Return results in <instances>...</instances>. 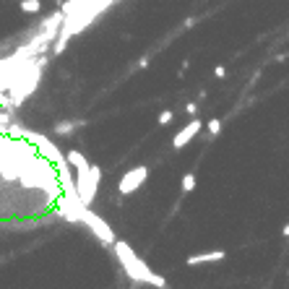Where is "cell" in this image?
<instances>
[{
	"mask_svg": "<svg viewBox=\"0 0 289 289\" xmlns=\"http://www.w3.org/2000/svg\"><path fill=\"white\" fill-rule=\"evenodd\" d=\"M172 112H169V110H164V112H159V125H169V123H172Z\"/></svg>",
	"mask_w": 289,
	"mask_h": 289,
	"instance_id": "obj_13",
	"label": "cell"
},
{
	"mask_svg": "<svg viewBox=\"0 0 289 289\" xmlns=\"http://www.w3.org/2000/svg\"><path fill=\"white\" fill-rule=\"evenodd\" d=\"M180 188H183V195L193 193V191H195V175H193V172L183 175V183H180Z\"/></svg>",
	"mask_w": 289,
	"mask_h": 289,
	"instance_id": "obj_11",
	"label": "cell"
},
{
	"mask_svg": "<svg viewBox=\"0 0 289 289\" xmlns=\"http://www.w3.org/2000/svg\"><path fill=\"white\" fill-rule=\"evenodd\" d=\"M19 8L24 13H39L42 11V0H21Z\"/></svg>",
	"mask_w": 289,
	"mask_h": 289,
	"instance_id": "obj_10",
	"label": "cell"
},
{
	"mask_svg": "<svg viewBox=\"0 0 289 289\" xmlns=\"http://www.w3.org/2000/svg\"><path fill=\"white\" fill-rule=\"evenodd\" d=\"M78 125H84V123H81V120H63V123H58V125H55V133L65 138V135H70V133H73V130L78 128Z\"/></svg>",
	"mask_w": 289,
	"mask_h": 289,
	"instance_id": "obj_9",
	"label": "cell"
},
{
	"mask_svg": "<svg viewBox=\"0 0 289 289\" xmlns=\"http://www.w3.org/2000/svg\"><path fill=\"white\" fill-rule=\"evenodd\" d=\"M214 76H216V78H224V76H227V68H224V65H216V68H214Z\"/></svg>",
	"mask_w": 289,
	"mask_h": 289,
	"instance_id": "obj_15",
	"label": "cell"
},
{
	"mask_svg": "<svg viewBox=\"0 0 289 289\" xmlns=\"http://www.w3.org/2000/svg\"><path fill=\"white\" fill-rule=\"evenodd\" d=\"M185 112L191 115V117H195L198 115V102H188V107H185Z\"/></svg>",
	"mask_w": 289,
	"mask_h": 289,
	"instance_id": "obj_14",
	"label": "cell"
},
{
	"mask_svg": "<svg viewBox=\"0 0 289 289\" xmlns=\"http://www.w3.org/2000/svg\"><path fill=\"white\" fill-rule=\"evenodd\" d=\"M65 159H68V164H70V169H76V177H84L86 172H89V159H86V154H81V151H76V149H70L68 154H65Z\"/></svg>",
	"mask_w": 289,
	"mask_h": 289,
	"instance_id": "obj_8",
	"label": "cell"
},
{
	"mask_svg": "<svg viewBox=\"0 0 289 289\" xmlns=\"http://www.w3.org/2000/svg\"><path fill=\"white\" fill-rule=\"evenodd\" d=\"M149 63H151V60H149V55H143V58L138 60V68H149Z\"/></svg>",
	"mask_w": 289,
	"mask_h": 289,
	"instance_id": "obj_16",
	"label": "cell"
},
{
	"mask_svg": "<svg viewBox=\"0 0 289 289\" xmlns=\"http://www.w3.org/2000/svg\"><path fill=\"white\" fill-rule=\"evenodd\" d=\"M112 250H115L117 260H120V266L125 268V274H128L133 282H138V284H151V287H159V289L167 287V279L159 276V274H154V271H151L138 256H135L133 248H130L125 240H115V242H112Z\"/></svg>",
	"mask_w": 289,
	"mask_h": 289,
	"instance_id": "obj_1",
	"label": "cell"
},
{
	"mask_svg": "<svg viewBox=\"0 0 289 289\" xmlns=\"http://www.w3.org/2000/svg\"><path fill=\"white\" fill-rule=\"evenodd\" d=\"M201 130H203V123L198 120V117H193V120L188 123L185 128H183V130H180V133L175 135V138H172V149H177V151H180V149H185L188 143H191V141H193V138H195V135L201 133Z\"/></svg>",
	"mask_w": 289,
	"mask_h": 289,
	"instance_id": "obj_6",
	"label": "cell"
},
{
	"mask_svg": "<svg viewBox=\"0 0 289 289\" xmlns=\"http://www.w3.org/2000/svg\"><path fill=\"white\" fill-rule=\"evenodd\" d=\"M149 180V167H133V169H128L123 177H120V185H117V191H120V195H133L138 188L143 185Z\"/></svg>",
	"mask_w": 289,
	"mask_h": 289,
	"instance_id": "obj_5",
	"label": "cell"
},
{
	"mask_svg": "<svg viewBox=\"0 0 289 289\" xmlns=\"http://www.w3.org/2000/svg\"><path fill=\"white\" fill-rule=\"evenodd\" d=\"M206 130H209L211 138H214V135H219V133H222V120H219V117H211L209 125H206Z\"/></svg>",
	"mask_w": 289,
	"mask_h": 289,
	"instance_id": "obj_12",
	"label": "cell"
},
{
	"mask_svg": "<svg viewBox=\"0 0 289 289\" xmlns=\"http://www.w3.org/2000/svg\"><path fill=\"white\" fill-rule=\"evenodd\" d=\"M99 180H102V169H99L96 164L89 167V172L84 177H76V193H78V198H81V203H84V206H92L94 203Z\"/></svg>",
	"mask_w": 289,
	"mask_h": 289,
	"instance_id": "obj_4",
	"label": "cell"
},
{
	"mask_svg": "<svg viewBox=\"0 0 289 289\" xmlns=\"http://www.w3.org/2000/svg\"><path fill=\"white\" fill-rule=\"evenodd\" d=\"M21 138H26L32 143L34 149H37V154H42L44 159H50L52 164H55V161H60V159H65L63 157V151L55 146V143H52L47 135L44 133H37V130H29V128H21Z\"/></svg>",
	"mask_w": 289,
	"mask_h": 289,
	"instance_id": "obj_2",
	"label": "cell"
},
{
	"mask_svg": "<svg viewBox=\"0 0 289 289\" xmlns=\"http://www.w3.org/2000/svg\"><path fill=\"white\" fill-rule=\"evenodd\" d=\"M282 234H284V237H289V224H284V227H282Z\"/></svg>",
	"mask_w": 289,
	"mask_h": 289,
	"instance_id": "obj_17",
	"label": "cell"
},
{
	"mask_svg": "<svg viewBox=\"0 0 289 289\" xmlns=\"http://www.w3.org/2000/svg\"><path fill=\"white\" fill-rule=\"evenodd\" d=\"M81 222H84L86 227L94 232V237H96L99 242H104V245H112V242L117 240V237H115V229H112L99 214L92 211V206H86V209L81 211Z\"/></svg>",
	"mask_w": 289,
	"mask_h": 289,
	"instance_id": "obj_3",
	"label": "cell"
},
{
	"mask_svg": "<svg viewBox=\"0 0 289 289\" xmlns=\"http://www.w3.org/2000/svg\"><path fill=\"white\" fill-rule=\"evenodd\" d=\"M227 258L224 250H209V253H198V256H188L185 263L188 266H201V263H219V260Z\"/></svg>",
	"mask_w": 289,
	"mask_h": 289,
	"instance_id": "obj_7",
	"label": "cell"
}]
</instances>
